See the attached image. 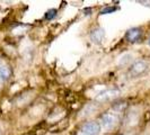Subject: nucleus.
I'll return each instance as SVG.
<instances>
[{"instance_id":"nucleus-2","label":"nucleus","mask_w":150,"mask_h":135,"mask_svg":"<svg viewBox=\"0 0 150 135\" xmlns=\"http://www.w3.org/2000/svg\"><path fill=\"white\" fill-rule=\"evenodd\" d=\"M100 125L95 122L86 123L81 127V133L85 135H99L100 133Z\"/></svg>"},{"instance_id":"nucleus-7","label":"nucleus","mask_w":150,"mask_h":135,"mask_svg":"<svg viewBox=\"0 0 150 135\" xmlns=\"http://www.w3.org/2000/svg\"><path fill=\"white\" fill-rule=\"evenodd\" d=\"M141 36V30L139 28H132V30H128L127 33V39L129 42H137L139 38Z\"/></svg>"},{"instance_id":"nucleus-9","label":"nucleus","mask_w":150,"mask_h":135,"mask_svg":"<svg viewBox=\"0 0 150 135\" xmlns=\"http://www.w3.org/2000/svg\"><path fill=\"white\" fill-rule=\"evenodd\" d=\"M116 10L115 7H106L104 8L102 11H100V15H105V14H111V13H114Z\"/></svg>"},{"instance_id":"nucleus-4","label":"nucleus","mask_w":150,"mask_h":135,"mask_svg":"<svg viewBox=\"0 0 150 135\" xmlns=\"http://www.w3.org/2000/svg\"><path fill=\"white\" fill-rule=\"evenodd\" d=\"M119 95V91L114 89H110V90H105V91H102L97 97H96V100L98 101H107L110 99H113Z\"/></svg>"},{"instance_id":"nucleus-1","label":"nucleus","mask_w":150,"mask_h":135,"mask_svg":"<svg viewBox=\"0 0 150 135\" xmlns=\"http://www.w3.org/2000/svg\"><path fill=\"white\" fill-rule=\"evenodd\" d=\"M119 123V118L116 115L114 114H111V112H107V114H104L100 118V126L106 129V131H110L114 128Z\"/></svg>"},{"instance_id":"nucleus-8","label":"nucleus","mask_w":150,"mask_h":135,"mask_svg":"<svg viewBox=\"0 0 150 135\" xmlns=\"http://www.w3.org/2000/svg\"><path fill=\"white\" fill-rule=\"evenodd\" d=\"M10 75V70L8 67H0V80H7Z\"/></svg>"},{"instance_id":"nucleus-3","label":"nucleus","mask_w":150,"mask_h":135,"mask_svg":"<svg viewBox=\"0 0 150 135\" xmlns=\"http://www.w3.org/2000/svg\"><path fill=\"white\" fill-rule=\"evenodd\" d=\"M148 68V64L143 61H140V62H137L134 63L132 67H131V70H130V73L132 77H138V75H142L143 72L147 70Z\"/></svg>"},{"instance_id":"nucleus-6","label":"nucleus","mask_w":150,"mask_h":135,"mask_svg":"<svg viewBox=\"0 0 150 135\" xmlns=\"http://www.w3.org/2000/svg\"><path fill=\"white\" fill-rule=\"evenodd\" d=\"M132 60H133V55L131 53H123L117 58V64L120 67H124V65L130 64Z\"/></svg>"},{"instance_id":"nucleus-11","label":"nucleus","mask_w":150,"mask_h":135,"mask_svg":"<svg viewBox=\"0 0 150 135\" xmlns=\"http://www.w3.org/2000/svg\"><path fill=\"white\" fill-rule=\"evenodd\" d=\"M140 4H149V2H146V1H140ZM144 6H148V7H150V5H144Z\"/></svg>"},{"instance_id":"nucleus-12","label":"nucleus","mask_w":150,"mask_h":135,"mask_svg":"<svg viewBox=\"0 0 150 135\" xmlns=\"http://www.w3.org/2000/svg\"><path fill=\"white\" fill-rule=\"evenodd\" d=\"M148 44L150 45V38H149V41H148Z\"/></svg>"},{"instance_id":"nucleus-14","label":"nucleus","mask_w":150,"mask_h":135,"mask_svg":"<svg viewBox=\"0 0 150 135\" xmlns=\"http://www.w3.org/2000/svg\"><path fill=\"white\" fill-rule=\"evenodd\" d=\"M0 18H1V14H0Z\"/></svg>"},{"instance_id":"nucleus-13","label":"nucleus","mask_w":150,"mask_h":135,"mask_svg":"<svg viewBox=\"0 0 150 135\" xmlns=\"http://www.w3.org/2000/svg\"><path fill=\"white\" fill-rule=\"evenodd\" d=\"M79 135H85V134H83V133H80V134H79Z\"/></svg>"},{"instance_id":"nucleus-5","label":"nucleus","mask_w":150,"mask_h":135,"mask_svg":"<svg viewBox=\"0 0 150 135\" xmlns=\"http://www.w3.org/2000/svg\"><path fill=\"white\" fill-rule=\"evenodd\" d=\"M104 38H105V30L103 28H96V30H93L91 34H90V39L95 44L102 43Z\"/></svg>"},{"instance_id":"nucleus-10","label":"nucleus","mask_w":150,"mask_h":135,"mask_svg":"<svg viewBox=\"0 0 150 135\" xmlns=\"http://www.w3.org/2000/svg\"><path fill=\"white\" fill-rule=\"evenodd\" d=\"M55 16H57V10H55V9H52V10H49V11L46 13L45 17H46V19H52Z\"/></svg>"}]
</instances>
